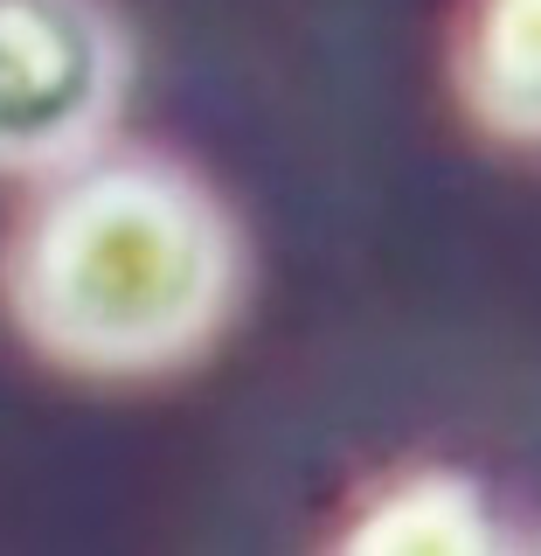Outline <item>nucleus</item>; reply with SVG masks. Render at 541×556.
Segmentation results:
<instances>
[{"mask_svg": "<svg viewBox=\"0 0 541 556\" xmlns=\"http://www.w3.org/2000/svg\"><path fill=\"white\" fill-rule=\"evenodd\" d=\"M459 84L479 126L500 139H541V0H479Z\"/></svg>", "mask_w": 541, "mask_h": 556, "instance_id": "3", "label": "nucleus"}, {"mask_svg": "<svg viewBox=\"0 0 541 556\" xmlns=\"http://www.w3.org/2000/svg\"><path fill=\"white\" fill-rule=\"evenodd\" d=\"M8 313L49 362L160 376L195 362L236 300V230L167 161L69 167L8 243Z\"/></svg>", "mask_w": 541, "mask_h": 556, "instance_id": "1", "label": "nucleus"}, {"mask_svg": "<svg viewBox=\"0 0 541 556\" xmlns=\"http://www.w3.org/2000/svg\"><path fill=\"white\" fill-rule=\"evenodd\" d=\"M126 98V28L104 0H0V174H63Z\"/></svg>", "mask_w": 541, "mask_h": 556, "instance_id": "2", "label": "nucleus"}]
</instances>
